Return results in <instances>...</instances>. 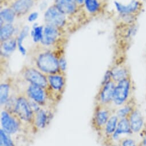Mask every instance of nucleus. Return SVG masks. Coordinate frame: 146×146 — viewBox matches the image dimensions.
Masks as SVG:
<instances>
[{
	"mask_svg": "<svg viewBox=\"0 0 146 146\" xmlns=\"http://www.w3.org/2000/svg\"><path fill=\"white\" fill-rule=\"evenodd\" d=\"M109 146H120L119 143H111Z\"/></svg>",
	"mask_w": 146,
	"mask_h": 146,
	"instance_id": "nucleus-36",
	"label": "nucleus"
},
{
	"mask_svg": "<svg viewBox=\"0 0 146 146\" xmlns=\"http://www.w3.org/2000/svg\"><path fill=\"white\" fill-rule=\"evenodd\" d=\"M44 28L42 26L36 25L34 27L32 32V35L34 42L37 43L41 42L43 36Z\"/></svg>",
	"mask_w": 146,
	"mask_h": 146,
	"instance_id": "nucleus-28",
	"label": "nucleus"
},
{
	"mask_svg": "<svg viewBox=\"0 0 146 146\" xmlns=\"http://www.w3.org/2000/svg\"><path fill=\"white\" fill-rule=\"evenodd\" d=\"M112 81V76H111V71L109 69L106 73V74L103 78V81L102 82V85H104L110 81Z\"/></svg>",
	"mask_w": 146,
	"mask_h": 146,
	"instance_id": "nucleus-31",
	"label": "nucleus"
},
{
	"mask_svg": "<svg viewBox=\"0 0 146 146\" xmlns=\"http://www.w3.org/2000/svg\"><path fill=\"white\" fill-rule=\"evenodd\" d=\"M21 74L24 80L29 84L46 89L48 86L47 77L37 68L26 66L23 68Z\"/></svg>",
	"mask_w": 146,
	"mask_h": 146,
	"instance_id": "nucleus-8",
	"label": "nucleus"
},
{
	"mask_svg": "<svg viewBox=\"0 0 146 146\" xmlns=\"http://www.w3.org/2000/svg\"><path fill=\"white\" fill-rule=\"evenodd\" d=\"M138 146H146V135L143 137L142 140L138 144Z\"/></svg>",
	"mask_w": 146,
	"mask_h": 146,
	"instance_id": "nucleus-33",
	"label": "nucleus"
},
{
	"mask_svg": "<svg viewBox=\"0 0 146 146\" xmlns=\"http://www.w3.org/2000/svg\"><path fill=\"white\" fill-rule=\"evenodd\" d=\"M54 5L64 15L75 13L78 8L75 0H55Z\"/></svg>",
	"mask_w": 146,
	"mask_h": 146,
	"instance_id": "nucleus-18",
	"label": "nucleus"
},
{
	"mask_svg": "<svg viewBox=\"0 0 146 146\" xmlns=\"http://www.w3.org/2000/svg\"><path fill=\"white\" fill-rule=\"evenodd\" d=\"M110 70L111 72L112 80L116 84L131 77L129 67L124 63H117Z\"/></svg>",
	"mask_w": 146,
	"mask_h": 146,
	"instance_id": "nucleus-15",
	"label": "nucleus"
},
{
	"mask_svg": "<svg viewBox=\"0 0 146 146\" xmlns=\"http://www.w3.org/2000/svg\"><path fill=\"white\" fill-rule=\"evenodd\" d=\"M54 108L42 107L34 113L33 128L35 131L44 130L48 127L54 115Z\"/></svg>",
	"mask_w": 146,
	"mask_h": 146,
	"instance_id": "nucleus-9",
	"label": "nucleus"
},
{
	"mask_svg": "<svg viewBox=\"0 0 146 146\" xmlns=\"http://www.w3.org/2000/svg\"><path fill=\"white\" fill-rule=\"evenodd\" d=\"M0 146H16L13 137L4 129H0Z\"/></svg>",
	"mask_w": 146,
	"mask_h": 146,
	"instance_id": "nucleus-25",
	"label": "nucleus"
},
{
	"mask_svg": "<svg viewBox=\"0 0 146 146\" xmlns=\"http://www.w3.org/2000/svg\"><path fill=\"white\" fill-rule=\"evenodd\" d=\"M15 31L13 25L11 23H7L1 27L0 31V38L1 42H5L11 38Z\"/></svg>",
	"mask_w": 146,
	"mask_h": 146,
	"instance_id": "nucleus-22",
	"label": "nucleus"
},
{
	"mask_svg": "<svg viewBox=\"0 0 146 146\" xmlns=\"http://www.w3.org/2000/svg\"><path fill=\"white\" fill-rule=\"evenodd\" d=\"M131 129L133 133H140L144 126V118L137 106L128 117Z\"/></svg>",
	"mask_w": 146,
	"mask_h": 146,
	"instance_id": "nucleus-16",
	"label": "nucleus"
},
{
	"mask_svg": "<svg viewBox=\"0 0 146 146\" xmlns=\"http://www.w3.org/2000/svg\"><path fill=\"white\" fill-rule=\"evenodd\" d=\"M133 87L131 77L124 80L116 84L113 101L111 106L114 111L135 98L133 96Z\"/></svg>",
	"mask_w": 146,
	"mask_h": 146,
	"instance_id": "nucleus-1",
	"label": "nucleus"
},
{
	"mask_svg": "<svg viewBox=\"0 0 146 146\" xmlns=\"http://www.w3.org/2000/svg\"><path fill=\"white\" fill-rule=\"evenodd\" d=\"M115 111L108 106L95 105L91 120L93 129L100 135L103 131L106 124Z\"/></svg>",
	"mask_w": 146,
	"mask_h": 146,
	"instance_id": "nucleus-5",
	"label": "nucleus"
},
{
	"mask_svg": "<svg viewBox=\"0 0 146 146\" xmlns=\"http://www.w3.org/2000/svg\"><path fill=\"white\" fill-rule=\"evenodd\" d=\"M13 113L20 120L24 125L33 128L34 112L30 106L28 98L22 93H18Z\"/></svg>",
	"mask_w": 146,
	"mask_h": 146,
	"instance_id": "nucleus-3",
	"label": "nucleus"
},
{
	"mask_svg": "<svg viewBox=\"0 0 146 146\" xmlns=\"http://www.w3.org/2000/svg\"><path fill=\"white\" fill-rule=\"evenodd\" d=\"M36 68L46 76L60 72L58 58L50 52L40 54L35 60Z\"/></svg>",
	"mask_w": 146,
	"mask_h": 146,
	"instance_id": "nucleus-4",
	"label": "nucleus"
},
{
	"mask_svg": "<svg viewBox=\"0 0 146 146\" xmlns=\"http://www.w3.org/2000/svg\"><path fill=\"white\" fill-rule=\"evenodd\" d=\"M46 77L48 80V86L46 89L47 94L52 102L57 106L61 100L65 89V74L58 72L48 75Z\"/></svg>",
	"mask_w": 146,
	"mask_h": 146,
	"instance_id": "nucleus-2",
	"label": "nucleus"
},
{
	"mask_svg": "<svg viewBox=\"0 0 146 146\" xmlns=\"http://www.w3.org/2000/svg\"><path fill=\"white\" fill-rule=\"evenodd\" d=\"M119 144L120 146H138V144L133 139L128 137H124L121 139Z\"/></svg>",
	"mask_w": 146,
	"mask_h": 146,
	"instance_id": "nucleus-29",
	"label": "nucleus"
},
{
	"mask_svg": "<svg viewBox=\"0 0 146 146\" xmlns=\"http://www.w3.org/2000/svg\"><path fill=\"white\" fill-rule=\"evenodd\" d=\"M57 28L52 25H46L44 28L43 36L41 41L42 44L45 46H50L54 44L58 37Z\"/></svg>",
	"mask_w": 146,
	"mask_h": 146,
	"instance_id": "nucleus-17",
	"label": "nucleus"
},
{
	"mask_svg": "<svg viewBox=\"0 0 146 146\" xmlns=\"http://www.w3.org/2000/svg\"><path fill=\"white\" fill-rule=\"evenodd\" d=\"M11 85L8 82H3L0 85V104L3 108L9 98L14 94L12 93Z\"/></svg>",
	"mask_w": 146,
	"mask_h": 146,
	"instance_id": "nucleus-21",
	"label": "nucleus"
},
{
	"mask_svg": "<svg viewBox=\"0 0 146 146\" xmlns=\"http://www.w3.org/2000/svg\"><path fill=\"white\" fill-rule=\"evenodd\" d=\"M84 4L87 11L91 13H96L100 8V4L98 0H85Z\"/></svg>",
	"mask_w": 146,
	"mask_h": 146,
	"instance_id": "nucleus-27",
	"label": "nucleus"
},
{
	"mask_svg": "<svg viewBox=\"0 0 146 146\" xmlns=\"http://www.w3.org/2000/svg\"><path fill=\"white\" fill-rule=\"evenodd\" d=\"M28 98L34 101L41 107L56 108L55 105L48 97L45 89L38 86L29 84L24 92H22Z\"/></svg>",
	"mask_w": 146,
	"mask_h": 146,
	"instance_id": "nucleus-6",
	"label": "nucleus"
},
{
	"mask_svg": "<svg viewBox=\"0 0 146 146\" xmlns=\"http://www.w3.org/2000/svg\"><path fill=\"white\" fill-rule=\"evenodd\" d=\"M17 46V40L11 38L5 42H1V52L3 51V54L9 55L15 50Z\"/></svg>",
	"mask_w": 146,
	"mask_h": 146,
	"instance_id": "nucleus-23",
	"label": "nucleus"
},
{
	"mask_svg": "<svg viewBox=\"0 0 146 146\" xmlns=\"http://www.w3.org/2000/svg\"><path fill=\"white\" fill-rule=\"evenodd\" d=\"M133 133L128 118L120 119L117 128L112 136L111 143H119L120 140L123 138V135H132Z\"/></svg>",
	"mask_w": 146,
	"mask_h": 146,
	"instance_id": "nucleus-14",
	"label": "nucleus"
},
{
	"mask_svg": "<svg viewBox=\"0 0 146 146\" xmlns=\"http://www.w3.org/2000/svg\"><path fill=\"white\" fill-rule=\"evenodd\" d=\"M140 136L142 137H143L144 136H145L146 135V124H145V125L144 126V128L141 130V131L140 132Z\"/></svg>",
	"mask_w": 146,
	"mask_h": 146,
	"instance_id": "nucleus-34",
	"label": "nucleus"
},
{
	"mask_svg": "<svg viewBox=\"0 0 146 146\" xmlns=\"http://www.w3.org/2000/svg\"><path fill=\"white\" fill-rule=\"evenodd\" d=\"M1 128L13 137L21 131L24 125L14 113L2 109L1 112Z\"/></svg>",
	"mask_w": 146,
	"mask_h": 146,
	"instance_id": "nucleus-7",
	"label": "nucleus"
},
{
	"mask_svg": "<svg viewBox=\"0 0 146 146\" xmlns=\"http://www.w3.org/2000/svg\"><path fill=\"white\" fill-rule=\"evenodd\" d=\"M75 1L77 2L78 4H82L84 3V1H85V0H75Z\"/></svg>",
	"mask_w": 146,
	"mask_h": 146,
	"instance_id": "nucleus-35",
	"label": "nucleus"
},
{
	"mask_svg": "<svg viewBox=\"0 0 146 146\" xmlns=\"http://www.w3.org/2000/svg\"><path fill=\"white\" fill-rule=\"evenodd\" d=\"M33 5V0H17L13 4L12 9L16 14L24 15L29 11Z\"/></svg>",
	"mask_w": 146,
	"mask_h": 146,
	"instance_id": "nucleus-20",
	"label": "nucleus"
},
{
	"mask_svg": "<svg viewBox=\"0 0 146 146\" xmlns=\"http://www.w3.org/2000/svg\"><path fill=\"white\" fill-rule=\"evenodd\" d=\"M141 1H143V3H144V2H146V0H141Z\"/></svg>",
	"mask_w": 146,
	"mask_h": 146,
	"instance_id": "nucleus-37",
	"label": "nucleus"
},
{
	"mask_svg": "<svg viewBox=\"0 0 146 146\" xmlns=\"http://www.w3.org/2000/svg\"><path fill=\"white\" fill-rule=\"evenodd\" d=\"M114 5L120 16L132 15L139 17L144 9V3L141 0H131L127 4L115 1Z\"/></svg>",
	"mask_w": 146,
	"mask_h": 146,
	"instance_id": "nucleus-10",
	"label": "nucleus"
},
{
	"mask_svg": "<svg viewBox=\"0 0 146 146\" xmlns=\"http://www.w3.org/2000/svg\"><path fill=\"white\" fill-rule=\"evenodd\" d=\"M137 107L135 98H133L131 101L124 105L117 108L115 109L114 113L119 117V119L128 118L132 112Z\"/></svg>",
	"mask_w": 146,
	"mask_h": 146,
	"instance_id": "nucleus-19",
	"label": "nucleus"
},
{
	"mask_svg": "<svg viewBox=\"0 0 146 146\" xmlns=\"http://www.w3.org/2000/svg\"><path fill=\"white\" fill-rule=\"evenodd\" d=\"M38 13L37 12H33V13H32L28 17V20L29 22H32V21H35L37 17H38Z\"/></svg>",
	"mask_w": 146,
	"mask_h": 146,
	"instance_id": "nucleus-32",
	"label": "nucleus"
},
{
	"mask_svg": "<svg viewBox=\"0 0 146 146\" xmlns=\"http://www.w3.org/2000/svg\"><path fill=\"white\" fill-rule=\"evenodd\" d=\"M29 28L28 26H25L23 28V29L21 30L17 39V46L19 51L23 55H25L27 53L26 49L23 46V42L24 40L25 39V38L28 36V32H29Z\"/></svg>",
	"mask_w": 146,
	"mask_h": 146,
	"instance_id": "nucleus-24",
	"label": "nucleus"
},
{
	"mask_svg": "<svg viewBox=\"0 0 146 146\" xmlns=\"http://www.w3.org/2000/svg\"><path fill=\"white\" fill-rule=\"evenodd\" d=\"M1 18L7 23H11L14 21L16 13L12 8L4 9L1 11Z\"/></svg>",
	"mask_w": 146,
	"mask_h": 146,
	"instance_id": "nucleus-26",
	"label": "nucleus"
},
{
	"mask_svg": "<svg viewBox=\"0 0 146 146\" xmlns=\"http://www.w3.org/2000/svg\"><path fill=\"white\" fill-rule=\"evenodd\" d=\"M44 20L46 25L54 26L56 28L62 27L65 22V15L55 5L48 9L44 15Z\"/></svg>",
	"mask_w": 146,
	"mask_h": 146,
	"instance_id": "nucleus-12",
	"label": "nucleus"
},
{
	"mask_svg": "<svg viewBox=\"0 0 146 146\" xmlns=\"http://www.w3.org/2000/svg\"><path fill=\"white\" fill-rule=\"evenodd\" d=\"M116 83L111 81L101 85L100 89L95 97V105L111 106Z\"/></svg>",
	"mask_w": 146,
	"mask_h": 146,
	"instance_id": "nucleus-11",
	"label": "nucleus"
},
{
	"mask_svg": "<svg viewBox=\"0 0 146 146\" xmlns=\"http://www.w3.org/2000/svg\"><path fill=\"white\" fill-rule=\"evenodd\" d=\"M119 120V117L113 113L109 119L102 132L99 135L106 146H109L111 143V138L117 128Z\"/></svg>",
	"mask_w": 146,
	"mask_h": 146,
	"instance_id": "nucleus-13",
	"label": "nucleus"
},
{
	"mask_svg": "<svg viewBox=\"0 0 146 146\" xmlns=\"http://www.w3.org/2000/svg\"><path fill=\"white\" fill-rule=\"evenodd\" d=\"M58 65H59V68H60V72L62 74H65V72L66 70L67 67V63L66 59L64 56H62L60 58H58Z\"/></svg>",
	"mask_w": 146,
	"mask_h": 146,
	"instance_id": "nucleus-30",
	"label": "nucleus"
}]
</instances>
